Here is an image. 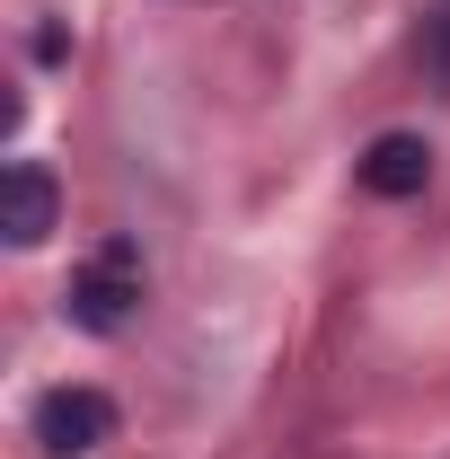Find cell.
<instances>
[{"instance_id": "cell-5", "label": "cell", "mask_w": 450, "mask_h": 459, "mask_svg": "<svg viewBox=\"0 0 450 459\" xmlns=\"http://www.w3.org/2000/svg\"><path fill=\"white\" fill-rule=\"evenodd\" d=\"M424 71L450 89V9H433V18H424Z\"/></svg>"}, {"instance_id": "cell-4", "label": "cell", "mask_w": 450, "mask_h": 459, "mask_svg": "<svg viewBox=\"0 0 450 459\" xmlns=\"http://www.w3.org/2000/svg\"><path fill=\"white\" fill-rule=\"evenodd\" d=\"M362 186L371 195H389V204H406V195H424V177H433V151H424V133H380L371 151H362Z\"/></svg>"}, {"instance_id": "cell-3", "label": "cell", "mask_w": 450, "mask_h": 459, "mask_svg": "<svg viewBox=\"0 0 450 459\" xmlns=\"http://www.w3.org/2000/svg\"><path fill=\"white\" fill-rule=\"evenodd\" d=\"M54 212H62V195H54V177L36 169V160H9L0 169V230H9V247H45L54 238Z\"/></svg>"}, {"instance_id": "cell-1", "label": "cell", "mask_w": 450, "mask_h": 459, "mask_svg": "<svg viewBox=\"0 0 450 459\" xmlns=\"http://www.w3.org/2000/svg\"><path fill=\"white\" fill-rule=\"evenodd\" d=\"M142 247L133 238H98L89 256H80V274H71V291H62V318L71 327H89V336H115L133 309H142Z\"/></svg>"}, {"instance_id": "cell-2", "label": "cell", "mask_w": 450, "mask_h": 459, "mask_svg": "<svg viewBox=\"0 0 450 459\" xmlns=\"http://www.w3.org/2000/svg\"><path fill=\"white\" fill-rule=\"evenodd\" d=\"M115 433V406L98 398V389H45L36 398V442L54 459H80V451H98Z\"/></svg>"}]
</instances>
